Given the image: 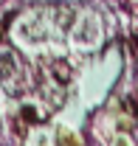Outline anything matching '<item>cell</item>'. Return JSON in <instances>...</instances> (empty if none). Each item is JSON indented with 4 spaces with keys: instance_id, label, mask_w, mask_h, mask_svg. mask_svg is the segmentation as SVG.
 Returning a JSON list of instances; mask_svg holds the SVG:
<instances>
[{
    "instance_id": "3",
    "label": "cell",
    "mask_w": 138,
    "mask_h": 146,
    "mask_svg": "<svg viewBox=\"0 0 138 146\" xmlns=\"http://www.w3.org/2000/svg\"><path fill=\"white\" fill-rule=\"evenodd\" d=\"M85 28H87V31H79V34H76V39H79V42H90V39L96 36V25H93V23H87Z\"/></svg>"
},
{
    "instance_id": "1",
    "label": "cell",
    "mask_w": 138,
    "mask_h": 146,
    "mask_svg": "<svg viewBox=\"0 0 138 146\" xmlns=\"http://www.w3.org/2000/svg\"><path fill=\"white\" fill-rule=\"evenodd\" d=\"M51 17H54V25H56L59 31H68L70 25H73V20H76V11H73L70 6H54Z\"/></svg>"
},
{
    "instance_id": "2",
    "label": "cell",
    "mask_w": 138,
    "mask_h": 146,
    "mask_svg": "<svg viewBox=\"0 0 138 146\" xmlns=\"http://www.w3.org/2000/svg\"><path fill=\"white\" fill-rule=\"evenodd\" d=\"M17 73V62H14V54H0V82H11V76Z\"/></svg>"
},
{
    "instance_id": "4",
    "label": "cell",
    "mask_w": 138,
    "mask_h": 146,
    "mask_svg": "<svg viewBox=\"0 0 138 146\" xmlns=\"http://www.w3.org/2000/svg\"><path fill=\"white\" fill-rule=\"evenodd\" d=\"M119 146H127V143H124V141H121V143H119Z\"/></svg>"
}]
</instances>
